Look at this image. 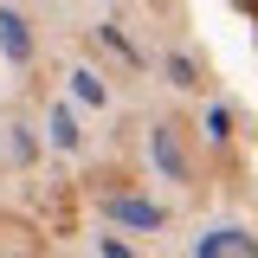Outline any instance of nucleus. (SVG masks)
I'll use <instances>...</instances> for the list:
<instances>
[{
	"label": "nucleus",
	"mask_w": 258,
	"mask_h": 258,
	"mask_svg": "<svg viewBox=\"0 0 258 258\" xmlns=\"http://www.w3.org/2000/svg\"><path fill=\"white\" fill-rule=\"evenodd\" d=\"M161 71H168V84H174V91H200V64L181 58V52H168V58H161Z\"/></svg>",
	"instance_id": "0eeeda50"
},
{
	"label": "nucleus",
	"mask_w": 258,
	"mask_h": 258,
	"mask_svg": "<svg viewBox=\"0 0 258 258\" xmlns=\"http://www.w3.org/2000/svg\"><path fill=\"white\" fill-rule=\"evenodd\" d=\"M0 58L7 64H32V26L20 7H0Z\"/></svg>",
	"instance_id": "7ed1b4c3"
},
{
	"label": "nucleus",
	"mask_w": 258,
	"mask_h": 258,
	"mask_svg": "<svg viewBox=\"0 0 258 258\" xmlns=\"http://www.w3.org/2000/svg\"><path fill=\"white\" fill-rule=\"evenodd\" d=\"M71 97H78L84 110H103V103H110V91H103L97 71H71Z\"/></svg>",
	"instance_id": "39448f33"
},
{
	"label": "nucleus",
	"mask_w": 258,
	"mask_h": 258,
	"mask_svg": "<svg viewBox=\"0 0 258 258\" xmlns=\"http://www.w3.org/2000/svg\"><path fill=\"white\" fill-rule=\"evenodd\" d=\"M149 149H155L161 181H187V174H194V161H187V149H181V129H174V123H155V129H149Z\"/></svg>",
	"instance_id": "f03ea898"
},
{
	"label": "nucleus",
	"mask_w": 258,
	"mask_h": 258,
	"mask_svg": "<svg viewBox=\"0 0 258 258\" xmlns=\"http://www.w3.org/2000/svg\"><path fill=\"white\" fill-rule=\"evenodd\" d=\"M103 45H110V52H123L129 64H142V52H136V39H129L123 26H103Z\"/></svg>",
	"instance_id": "1a4fd4ad"
},
{
	"label": "nucleus",
	"mask_w": 258,
	"mask_h": 258,
	"mask_svg": "<svg viewBox=\"0 0 258 258\" xmlns=\"http://www.w3.org/2000/svg\"><path fill=\"white\" fill-rule=\"evenodd\" d=\"M207 136H213V142H226V136H232V110H226V103H213V110H207Z\"/></svg>",
	"instance_id": "9d476101"
},
{
	"label": "nucleus",
	"mask_w": 258,
	"mask_h": 258,
	"mask_svg": "<svg viewBox=\"0 0 258 258\" xmlns=\"http://www.w3.org/2000/svg\"><path fill=\"white\" fill-rule=\"evenodd\" d=\"M103 213H110L116 226H129V232H161V220H168L155 200H142V194H110Z\"/></svg>",
	"instance_id": "f257e3e1"
},
{
	"label": "nucleus",
	"mask_w": 258,
	"mask_h": 258,
	"mask_svg": "<svg viewBox=\"0 0 258 258\" xmlns=\"http://www.w3.org/2000/svg\"><path fill=\"white\" fill-rule=\"evenodd\" d=\"M232 7H239V13H258V0H232Z\"/></svg>",
	"instance_id": "f8f14e48"
},
{
	"label": "nucleus",
	"mask_w": 258,
	"mask_h": 258,
	"mask_svg": "<svg viewBox=\"0 0 258 258\" xmlns=\"http://www.w3.org/2000/svg\"><path fill=\"white\" fill-rule=\"evenodd\" d=\"M7 149H13V161H32L39 155V136H32L26 123H7Z\"/></svg>",
	"instance_id": "6e6552de"
},
{
	"label": "nucleus",
	"mask_w": 258,
	"mask_h": 258,
	"mask_svg": "<svg viewBox=\"0 0 258 258\" xmlns=\"http://www.w3.org/2000/svg\"><path fill=\"white\" fill-rule=\"evenodd\" d=\"M194 258H258V245H252L245 226H213V232H200V252Z\"/></svg>",
	"instance_id": "20e7f679"
},
{
	"label": "nucleus",
	"mask_w": 258,
	"mask_h": 258,
	"mask_svg": "<svg viewBox=\"0 0 258 258\" xmlns=\"http://www.w3.org/2000/svg\"><path fill=\"white\" fill-rule=\"evenodd\" d=\"M45 129H52L58 149H78V142H84V129H78V116H71V103H58V110L45 116Z\"/></svg>",
	"instance_id": "423d86ee"
},
{
	"label": "nucleus",
	"mask_w": 258,
	"mask_h": 258,
	"mask_svg": "<svg viewBox=\"0 0 258 258\" xmlns=\"http://www.w3.org/2000/svg\"><path fill=\"white\" fill-rule=\"evenodd\" d=\"M97 252H103V258H136L123 239H116V232H103V239H97Z\"/></svg>",
	"instance_id": "9b49d317"
}]
</instances>
